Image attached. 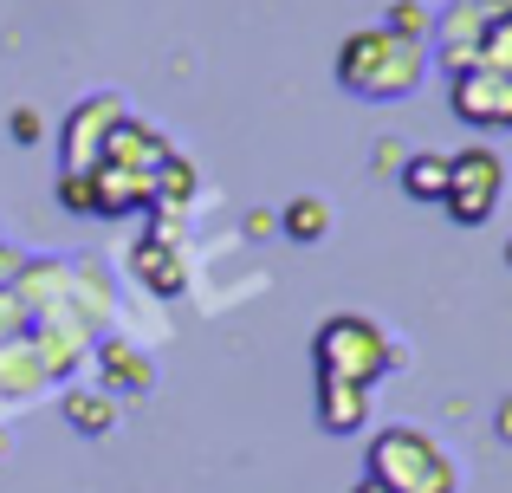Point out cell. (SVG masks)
Listing matches in <instances>:
<instances>
[{
	"mask_svg": "<svg viewBox=\"0 0 512 493\" xmlns=\"http://www.w3.org/2000/svg\"><path fill=\"white\" fill-rule=\"evenodd\" d=\"M169 156L175 150H169L163 130L124 117V124L104 137L91 176L72 182V189H59V202L72 208V215H137V208H156V189H163Z\"/></svg>",
	"mask_w": 512,
	"mask_h": 493,
	"instance_id": "6da1fadb",
	"label": "cell"
},
{
	"mask_svg": "<svg viewBox=\"0 0 512 493\" xmlns=\"http://www.w3.org/2000/svg\"><path fill=\"white\" fill-rule=\"evenodd\" d=\"M428 78V46L389 26H357L338 46V85L363 104H396Z\"/></svg>",
	"mask_w": 512,
	"mask_h": 493,
	"instance_id": "7a4b0ae2",
	"label": "cell"
},
{
	"mask_svg": "<svg viewBox=\"0 0 512 493\" xmlns=\"http://www.w3.org/2000/svg\"><path fill=\"white\" fill-rule=\"evenodd\" d=\"M363 481L389 487V493H461V468L454 455L435 442L428 429H376L370 448H363Z\"/></svg>",
	"mask_w": 512,
	"mask_h": 493,
	"instance_id": "3957f363",
	"label": "cell"
},
{
	"mask_svg": "<svg viewBox=\"0 0 512 493\" xmlns=\"http://www.w3.org/2000/svg\"><path fill=\"white\" fill-rule=\"evenodd\" d=\"M396 364H402V344L370 312H331L312 338V377H338V383H357V390H376Z\"/></svg>",
	"mask_w": 512,
	"mask_h": 493,
	"instance_id": "277c9868",
	"label": "cell"
},
{
	"mask_svg": "<svg viewBox=\"0 0 512 493\" xmlns=\"http://www.w3.org/2000/svg\"><path fill=\"white\" fill-rule=\"evenodd\" d=\"M500 195H506V163H500V150H487V143H467V150L448 156V195H441L448 221H461V228H487L493 208H500Z\"/></svg>",
	"mask_w": 512,
	"mask_h": 493,
	"instance_id": "5b68a950",
	"label": "cell"
},
{
	"mask_svg": "<svg viewBox=\"0 0 512 493\" xmlns=\"http://www.w3.org/2000/svg\"><path fill=\"white\" fill-rule=\"evenodd\" d=\"M124 117L130 111H124V98H117V91H91V98L72 104V117H65V130H59V189H72V182L91 176L104 137H111Z\"/></svg>",
	"mask_w": 512,
	"mask_h": 493,
	"instance_id": "8992f818",
	"label": "cell"
},
{
	"mask_svg": "<svg viewBox=\"0 0 512 493\" xmlns=\"http://www.w3.org/2000/svg\"><path fill=\"white\" fill-rule=\"evenodd\" d=\"M448 111L461 117V124H474V130H512V78L487 72V65L454 72L448 78Z\"/></svg>",
	"mask_w": 512,
	"mask_h": 493,
	"instance_id": "52a82bcc",
	"label": "cell"
},
{
	"mask_svg": "<svg viewBox=\"0 0 512 493\" xmlns=\"http://www.w3.org/2000/svg\"><path fill=\"white\" fill-rule=\"evenodd\" d=\"M493 7H500V0H454V7L435 20V33H428V39H435V52H428V59L448 65V78L480 65V39H487Z\"/></svg>",
	"mask_w": 512,
	"mask_h": 493,
	"instance_id": "ba28073f",
	"label": "cell"
},
{
	"mask_svg": "<svg viewBox=\"0 0 512 493\" xmlns=\"http://www.w3.org/2000/svg\"><path fill=\"white\" fill-rule=\"evenodd\" d=\"M312 390H318V429L325 435H357L370 422V390L338 383V377H312Z\"/></svg>",
	"mask_w": 512,
	"mask_h": 493,
	"instance_id": "9c48e42d",
	"label": "cell"
},
{
	"mask_svg": "<svg viewBox=\"0 0 512 493\" xmlns=\"http://www.w3.org/2000/svg\"><path fill=\"white\" fill-rule=\"evenodd\" d=\"M137 273H143V286L163 292V299H175V292L188 286V266H182L175 234H143V241H137Z\"/></svg>",
	"mask_w": 512,
	"mask_h": 493,
	"instance_id": "30bf717a",
	"label": "cell"
},
{
	"mask_svg": "<svg viewBox=\"0 0 512 493\" xmlns=\"http://www.w3.org/2000/svg\"><path fill=\"white\" fill-rule=\"evenodd\" d=\"M279 228H286V241H299V247L325 241V234H331V202H325V195H299V202H286Z\"/></svg>",
	"mask_w": 512,
	"mask_h": 493,
	"instance_id": "8fae6325",
	"label": "cell"
},
{
	"mask_svg": "<svg viewBox=\"0 0 512 493\" xmlns=\"http://www.w3.org/2000/svg\"><path fill=\"white\" fill-rule=\"evenodd\" d=\"M402 189H409L415 202H441V195H448V156L441 150H415L409 163H402Z\"/></svg>",
	"mask_w": 512,
	"mask_h": 493,
	"instance_id": "7c38bea8",
	"label": "cell"
},
{
	"mask_svg": "<svg viewBox=\"0 0 512 493\" xmlns=\"http://www.w3.org/2000/svg\"><path fill=\"white\" fill-rule=\"evenodd\" d=\"M65 416H72L78 435H111L117 429V403H111V396H91V390L65 396Z\"/></svg>",
	"mask_w": 512,
	"mask_h": 493,
	"instance_id": "4fadbf2b",
	"label": "cell"
},
{
	"mask_svg": "<svg viewBox=\"0 0 512 493\" xmlns=\"http://www.w3.org/2000/svg\"><path fill=\"white\" fill-rule=\"evenodd\" d=\"M480 65L487 72H506L512 78V0H500L487 20V39H480Z\"/></svg>",
	"mask_w": 512,
	"mask_h": 493,
	"instance_id": "5bb4252c",
	"label": "cell"
},
{
	"mask_svg": "<svg viewBox=\"0 0 512 493\" xmlns=\"http://www.w3.org/2000/svg\"><path fill=\"white\" fill-rule=\"evenodd\" d=\"M104 370H111V383H124V390H150L156 370H143V357L130 351V344H104Z\"/></svg>",
	"mask_w": 512,
	"mask_h": 493,
	"instance_id": "9a60e30c",
	"label": "cell"
},
{
	"mask_svg": "<svg viewBox=\"0 0 512 493\" xmlns=\"http://www.w3.org/2000/svg\"><path fill=\"white\" fill-rule=\"evenodd\" d=\"M188 189H195V169H188V156H169L163 189H156V208H163V215H175V208L188 202Z\"/></svg>",
	"mask_w": 512,
	"mask_h": 493,
	"instance_id": "2e32d148",
	"label": "cell"
},
{
	"mask_svg": "<svg viewBox=\"0 0 512 493\" xmlns=\"http://www.w3.org/2000/svg\"><path fill=\"white\" fill-rule=\"evenodd\" d=\"M383 26H389V33H402V39H428V33H435V13H428L422 0H396Z\"/></svg>",
	"mask_w": 512,
	"mask_h": 493,
	"instance_id": "e0dca14e",
	"label": "cell"
},
{
	"mask_svg": "<svg viewBox=\"0 0 512 493\" xmlns=\"http://www.w3.org/2000/svg\"><path fill=\"white\" fill-rule=\"evenodd\" d=\"M13 137L33 143V137H39V117H33V111H20V117H13Z\"/></svg>",
	"mask_w": 512,
	"mask_h": 493,
	"instance_id": "ac0fdd59",
	"label": "cell"
},
{
	"mask_svg": "<svg viewBox=\"0 0 512 493\" xmlns=\"http://www.w3.org/2000/svg\"><path fill=\"white\" fill-rule=\"evenodd\" d=\"M493 429H500V442H512V396L500 403V422H493Z\"/></svg>",
	"mask_w": 512,
	"mask_h": 493,
	"instance_id": "d6986e66",
	"label": "cell"
},
{
	"mask_svg": "<svg viewBox=\"0 0 512 493\" xmlns=\"http://www.w3.org/2000/svg\"><path fill=\"white\" fill-rule=\"evenodd\" d=\"M350 493H389V487H376V481H357V487H350Z\"/></svg>",
	"mask_w": 512,
	"mask_h": 493,
	"instance_id": "ffe728a7",
	"label": "cell"
},
{
	"mask_svg": "<svg viewBox=\"0 0 512 493\" xmlns=\"http://www.w3.org/2000/svg\"><path fill=\"white\" fill-rule=\"evenodd\" d=\"M0 455H7V429H0Z\"/></svg>",
	"mask_w": 512,
	"mask_h": 493,
	"instance_id": "44dd1931",
	"label": "cell"
},
{
	"mask_svg": "<svg viewBox=\"0 0 512 493\" xmlns=\"http://www.w3.org/2000/svg\"><path fill=\"white\" fill-rule=\"evenodd\" d=\"M506 260H512V247H506Z\"/></svg>",
	"mask_w": 512,
	"mask_h": 493,
	"instance_id": "7402d4cb",
	"label": "cell"
}]
</instances>
